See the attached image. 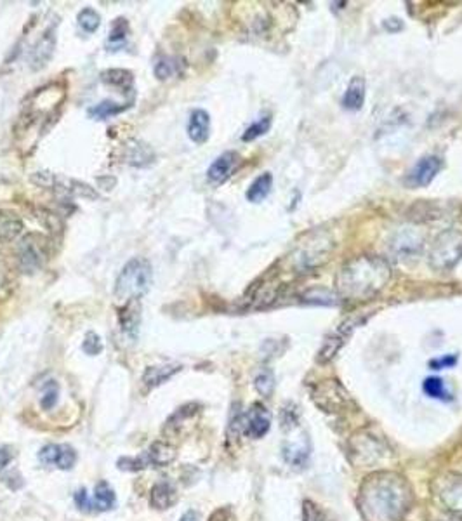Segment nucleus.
I'll return each instance as SVG.
<instances>
[{"mask_svg": "<svg viewBox=\"0 0 462 521\" xmlns=\"http://www.w3.org/2000/svg\"><path fill=\"white\" fill-rule=\"evenodd\" d=\"M10 457H13V455H10V452L7 450V448H0V471L9 464Z\"/></svg>", "mask_w": 462, "mask_h": 521, "instance_id": "obj_44", "label": "nucleus"}, {"mask_svg": "<svg viewBox=\"0 0 462 521\" xmlns=\"http://www.w3.org/2000/svg\"><path fill=\"white\" fill-rule=\"evenodd\" d=\"M384 28L388 31H399L403 28V23L398 19V17H393V19L384 21Z\"/></svg>", "mask_w": 462, "mask_h": 521, "instance_id": "obj_43", "label": "nucleus"}, {"mask_svg": "<svg viewBox=\"0 0 462 521\" xmlns=\"http://www.w3.org/2000/svg\"><path fill=\"white\" fill-rule=\"evenodd\" d=\"M181 370V365L169 363V365H158V367H148L142 374V384L148 389L158 388L163 382L172 379L177 372Z\"/></svg>", "mask_w": 462, "mask_h": 521, "instance_id": "obj_17", "label": "nucleus"}, {"mask_svg": "<svg viewBox=\"0 0 462 521\" xmlns=\"http://www.w3.org/2000/svg\"><path fill=\"white\" fill-rule=\"evenodd\" d=\"M94 506L99 511H108L115 506V492L106 481H99L94 488Z\"/></svg>", "mask_w": 462, "mask_h": 521, "instance_id": "obj_27", "label": "nucleus"}, {"mask_svg": "<svg viewBox=\"0 0 462 521\" xmlns=\"http://www.w3.org/2000/svg\"><path fill=\"white\" fill-rule=\"evenodd\" d=\"M356 325H358V320L347 318L346 322L340 323L333 332H330L329 336L325 337V340H323L322 347L318 349L316 361H318V363H329V361L332 360L337 353H339L340 347L346 344L347 337L353 333V330L356 329Z\"/></svg>", "mask_w": 462, "mask_h": 521, "instance_id": "obj_7", "label": "nucleus"}, {"mask_svg": "<svg viewBox=\"0 0 462 521\" xmlns=\"http://www.w3.org/2000/svg\"><path fill=\"white\" fill-rule=\"evenodd\" d=\"M76 462V454L72 447L68 445H59V452H58V461H56V465L63 471L66 469H72Z\"/></svg>", "mask_w": 462, "mask_h": 521, "instance_id": "obj_34", "label": "nucleus"}, {"mask_svg": "<svg viewBox=\"0 0 462 521\" xmlns=\"http://www.w3.org/2000/svg\"><path fill=\"white\" fill-rule=\"evenodd\" d=\"M142 461H145L146 468L153 465V468H163V465H169L170 462L176 458V450L174 447H170L169 443H162V441H156L151 447L146 450L145 455H141Z\"/></svg>", "mask_w": 462, "mask_h": 521, "instance_id": "obj_16", "label": "nucleus"}, {"mask_svg": "<svg viewBox=\"0 0 462 521\" xmlns=\"http://www.w3.org/2000/svg\"><path fill=\"white\" fill-rule=\"evenodd\" d=\"M313 398L318 403L320 408H325L327 412H337L343 408L344 405L349 403L347 392L344 391L339 381H325L320 382L315 389H313Z\"/></svg>", "mask_w": 462, "mask_h": 521, "instance_id": "obj_8", "label": "nucleus"}, {"mask_svg": "<svg viewBox=\"0 0 462 521\" xmlns=\"http://www.w3.org/2000/svg\"><path fill=\"white\" fill-rule=\"evenodd\" d=\"M153 162V151L148 144L141 141H132L129 144L127 153V163L134 167H145Z\"/></svg>", "mask_w": 462, "mask_h": 521, "instance_id": "obj_23", "label": "nucleus"}, {"mask_svg": "<svg viewBox=\"0 0 462 521\" xmlns=\"http://www.w3.org/2000/svg\"><path fill=\"white\" fill-rule=\"evenodd\" d=\"M271 427V415L266 406L254 403L249 412L243 415V429L250 438H263Z\"/></svg>", "mask_w": 462, "mask_h": 521, "instance_id": "obj_10", "label": "nucleus"}, {"mask_svg": "<svg viewBox=\"0 0 462 521\" xmlns=\"http://www.w3.org/2000/svg\"><path fill=\"white\" fill-rule=\"evenodd\" d=\"M240 162V155L236 151H224L222 155H219L214 162L211 163V167L207 169V179L212 184L219 186V184L226 183L229 179V176L233 174V170L236 169Z\"/></svg>", "mask_w": 462, "mask_h": 521, "instance_id": "obj_11", "label": "nucleus"}, {"mask_svg": "<svg viewBox=\"0 0 462 521\" xmlns=\"http://www.w3.org/2000/svg\"><path fill=\"white\" fill-rule=\"evenodd\" d=\"M231 520V511L228 507H221V509L214 511L208 518V521H229Z\"/></svg>", "mask_w": 462, "mask_h": 521, "instance_id": "obj_41", "label": "nucleus"}, {"mask_svg": "<svg viewBox=\"0 0 462 521\" xmlns=\"http://www.w3.org/2000/svg\"><path fill=\"white\" fill-rule=\"evenodd\" d=\"M151 264L145 257H132L127 260L115 281V297L118 301H139L151 285Z\"/></svg>", "mask_w": 462, "mask_h": 521, "instance_id": "obj_4", "label": "nucleus"}, {"mask_svg": "<svg viewBox=\"0 0 462 521\" xmlns=\"http://www.w3.org/2000/svg\"><path fill=\"white\" fill-rule=\"evenodd\" d=\"M302 506H304L302 507V518H304V521H329L325 514H323V511L315 502H311V500H304Z\"/></svg>", "mask_w": 462, "mask_h": 521, "instance_id": "obj_36", "label": "nucleus"}, {"mask_svg": "<svg viewBox=\"0 0 462 521\" xmlns=\"http://www.w3.org/2000/svg\"><path fill=\"white\" fill-rule=\"evenodd\" d=\"M200 520V514L197 513V511H186V513L181 516L179 521H198Z\"/></svg>", "mask_w": 462, "mask_h": 521, "instance_id": "obj_45", "label": "nucleus"}, {"mask_svg": "<svg viewBox=\"0 0 462 521\" xmlns=\"http://www.w3.org/2000/svg\"><path fill=\"white\" fill-rule=\"evenodd\" d=\"M391 274V266L382 257L370 254L353 257L336 276L337 297L349 302L368 301L384 290Z\"/></svg>", "mask_w": 462, "mask_h": 521, "instance_id": "obj_2", "label": "nucleus"}, {"mask_svg": "<svg viewBox=\"0 0 462 521\" xmlns=\"http://www.w3.org/2000/svg\"><path fill=\"white\" fill-rule=\"evenodd\" d=\"M132 104H120V103H115V101H101L99 104H96V106H92L89 110V117L92 118H97V120H104V118L108 117H115V115L122 113V111H125L127 108H131Z\"/></svg>", "mask_w": 462, "mask_h": 521, "instance_id": "obj_25", "label": "nucleus"}, {"mask_svg": "<svg viewBox=\"0 0 462 521\" xmlns=\"http://www.w3.org/2000/svg\"><path fill=\"white\" fill-rule=\"evenodd\" d=\"M283 457H285V461H287L290 465H294V468L295 465H304L309 457L308 440L304 438V440H302L299 445L287 441V443L283 445Z\"/></svg>", "mask_w": 462, "mask_h": 521, "instance_id": "obj_22", "label": "nucleus"}, {"mask_svg": "<svg viewBox=\"0 0 462 521\" xmlns=\"http://www.w3.org/2000/svg\"><path fill=\"white\" fill-rule=\"evenodd\" d=\"M271 186H273V176H271L270 172L261 174V176H257L256 179L252 181V184H250L249 190H247V200L252 201V204H261V201L270 195Z\"/></svg>", "mask_w": 462, "mask_h": 521, "instance_id": "obj_21", "label": "nucleus"}, {"mask_svg": "<svg viewBox=\"0 0 462 521\" xmlns=\"http://www.w3.org/2000/svg\"><path fill=\"white\" fill-rule=\"evenodd\" d=\"M58 452H59V445H47V447H44L40 450L38 458H40L45 465H56V461H58Z\"/></svg>", "mask_w": 462, "mask_h": 521, "instance_id": "obj_39", "label": "nucleus"}, {"mask_svg": "<svg viewBox=\"0 0 462 521\" xmlns=\"http://www.w3.org/2000/svg\"><path fill=\"white\" fill-rule=\"evenodd\" d=\"M23 231V221L16 212L0 208V243H9L16 240Z\"/></svg>", "mask_w": 462, "mask_h": 521, "instance_id": "obj_18", "label": "nucleus"}, {"mask_svg": "<svg viewBox=\"0 0 462 521\" xmlns=\"http://www.w3.org/2000/svg\"><path fill=\"white\" fill-rule=\"evenodd\" d=\"M75 504L80 507V509H83V511L89 509L90 502H89V499H87V492H85V488L79 490V492L75 493Z\"/></svg>", "mask_w": 462, "mask_h": 521, "instance_id": "obj_42", "label": "nucleus"}, {"mask_svg": "<svg viewBox=\"0 0 462 521\" xmlns=\"http://www.w3.org/2000/svg\"><path fill=\"white\" fill-rule=\"evenodd\" d=\"M391 247L399 256H410V254L417 252L422 247V238H419V236L413 238L412 233H399L396 236L395 243H391Z\"/></svg>", "mask_w": 462, "mask_h": 521, "instance_id": "obj_26", "label": "nucleus"}, {"mask_svg": "<svg viewBox=\"0 0 462 521\" xmlns=\"http://www.w3.org/2000/svg\"><path fill=\"white\" fill-rule=\"evenodd\" d=\"M176 502L177 492L170 483L160 481L151 488V493H149V504H151V507H155V509H169V507H172Z\"/></svg>", "mask_w": 462, "mask_h": 521, "instance_id": "obj_19", "label": "nucleus"}, {"mask_svg": "<svg viewBox=\"0 0 462 521\" xmlns=\"http://www.w3.org/2000/svg\"><path fill=\"white\" fill-rule=\"evenodd\" d=\"M51 256V243L40 233H28L17 245V263L23 273L42 270Z\"/></svg>", "mask_w": 462, "mask_h": 521, "instance_id": "obj_6", "label": "nucleus"}, {"mask_svg": "<svg viewBox=\"0 0 462 521\" xmlns=\"http://www.w3.org/2000/svg\"><path fill=\"white\" fill-rule=\"evenodd\" d=\"M336 242L332 235L323 229H313L306 233L290 254V266L295 273H309L316 267L323 266L330 259Z\"/></svg>", "mask_w": 462, "mask_h": 521, "instance_id": "obj_3", "label": "nucleus"}, {"mask_svg": "<svg viewBox=\"0 0 462 521\" xmlns=\"http://www.w3.org/2000/svg\"><path fill=\"white\" fill-rule=\"evenodd\" d=\"M56 402H58V386L52 382V384H49L47 388H45L44 396H42V399H40V405H42V408L49 410L56 405Z\"/></svg>", "mask_w": 462, "mask_h": 521, "instance_id": "obj_38", "label": "nucleus"}, {"mask_svg": "<svg viewBox=\"0 0 462 521\" xmlns=\"http://www.w3.org/2000/svg\"><path fill=\"white\" fill-rule=\"evenodd\" d=\"M183 68H184L183 59H179V58H162V59H158V61H156L153 72H155V76L158 80H167L174 75H179V73L183 72Z\"/></svg>", "mask_w": 462, "mask_h": 521, "instance_id": "obj_24", "label": "nucleus"}, {"mask_svg": "<svg viewBox=\"0 0 462 521\" xmlns=\"http://www.w3.org/2000/svg\"><path fill=\"white\" fill-rule=\"evenodd\" d=\"M127 35H129L127 19H124V17H117V19L113 21V24H111L110 37H108V45H111V47H115V49L122 47V45L125 44V40H127Z\"/></svg>", "mask_w": 462, "mask_h": 521, "instance_id": "obj_28", "label": "nucleus"}, {"mask_svg": "<svg viewBox=\"0 0 462 521\" xmlns=\"http://www.w3.org/2000/svg\"><path fill=\"white\" fill-rule=\"evenodd\" d=\"M302 301L309 302V304L332 306L336 304V295L330 294L329 290H323V288H311L302 295Z\"/></svg>", "mask_w": 462, "mask_h": 521, "instance_id": "obj_32", "label": "nucleus"}, {"mask_svg": "<svg viewBox=\"0 0 462 521\" xmlns=\"http://www.w3.org/2000/svg\"><path fill=\"white\" fill-rule=\"evenodd\" d=\"M462 260V231L443 229L434 236L429 249V266L434 271H450Z\"/></svg>", "mask_w": 462, "mask_h": 521, "instance_id": "obj_5", "label": "nucleus"}, {"mask_svg": "<svg viewBox=\"0 0 462 521\" xmlns=\"http://www.w3.org/2000/svg\"><path fill=\"white\" fill-rule=\"evenodd\" d=\"M270 127H271V117H270V115H266V117H261L259 120L254 122V124L250 125V127L247 129L245 132H243L242 141H245V142L254 141V139H257V138H261V135L266 134V132L270 131Z\"/></svg>", "mask_w": 462, "mask_h": 521, "instance_id": "obj_31", "label": "nucleus"}, {"mask_svg": "<svg viewBox=\"0 0 462 521\" xmlns=\"http://www.w3.org/2000/svg\"><path fill=\"white\" fill-rule=\"evenodd\" d=\"M409 502V485L393 472H375L361 485L360 506L367 521H398Z\"/></svg>", "mask_w": 462, "mask_h": 521, "instance_id": "obj_1", "label": "nucleus"}, {"mask_svg": "<svg viewBox=\"0 0 462 521\" xmlns=\"http://www.w3.org/2000/svg\"><path fill=\"white\" fill-rule=\"evenodd\" d=\"M254 388L264 398H270L274 391V374L270 368H264L254 379Z\"/></svg>", "mask_w": 462, "mask_h": 521, "instance_id": "obj_29", "label": "nucleus"}, {"mask_svg": "<svg viewBox=\"0 0 462 521\" xmlns=\"http://www.w3.org/2000/svg\"><path fill=\"white\" fill-rule=\"evenodd\" d=\"M443 169V160L436 155H426L417 160L415 165L410 169L405 183L410 188H426L434 181V177Z\"/></svg>", "mask_w": 462, "mask_h": 521, "instance_id": "obj_9", "label": "nucleus"}, {"mask_svg": "<svg viewBox=\"0 0 462 521\" xmlns=\"http://www.w3.org/2000/svg\"><path fill=\"white\" fill-rule=\"evenodd\" d=\"M101 80L106 85L115 87V89H120L122 92H131L134 94V76L129 69H122V68H111L106 69V72L101 73Z\"/></svg>", "mask_w": 462, "mask_h": 521, "instance_id": "obj_20", "label": "nucleus"}, {"mask_svg": "<svg viewBox=\"0 0 462 521\" xmlns=\"http://www.w3.org/2000/svg\"><path fill=\"white\" fill-rule=\"evenodd\" d=\"M118 469L122 471H141V469L146 468L145 461L142 457H124L118 458Z\"/></svg>", "mask_w": 462, "mask_h": 521, "instance_id": "obj_37", "label": "nucleus"}, {"mask_svg": "<svg viewBox=\"0 0 462 521\" xmlns=\"http://www.w3.org/2000/svg\"><path fill=\"white\" fill-rule=\"evenodd\" d=\"M56 49V28L49 26L44 33L40 35V38L37 40V44L31 49L30 63L33 69H40L51 61L52 54H54Z\"/></svg>", "mask_w": 462, "mask_h": 521, "instance_id": "obj_12", "label": "nucleus"}, {"mask_svg": "<svg viewBox=\"0 0 462 521\" xmlns=\"http://www.w3.org/2000/svg\"><path fill=\"white\" fill-rule=\"evenodd\" d=\"M76 21H79V26L82 28L85 33H94V31L99 28L101 24V16L97 10H94L92 7H85L76 16Z\"/></svg>", "mask_w": 462, "mask_h": 521, "instance_id": "obj_30", "label": "nucleus"}, {"mask_svg": "<svg viewBox=\"0 0 462 521\" xmlns=\"http://www.w3.org/2000/svg\"><path fill=\"white\" fill-rule=\"evenodd\" d=\"M367 96V82L363 76H353L343 96V106L349 111L361 110Z\"/></svg>", "mask_w": 462, "mask_h": 521, "instance_id": "obj_15", "label": "nucleus"}, {"mask_svg": "<svg viewBox=\"0 0 462 521\" xmlns=\"http://www.w3.org/2000/svg\"><path fill=\"white\" fill-rule=\"evenodd\" d=\"M82 349L89 356H97L103 351V340L96 332H87L85 337H83Z\"/></svg>", "mask_w": 462, "mask_h": 521, "instance_id": "obj_35", "label": "nucleus"}, {"mask_svg": "<svg viewBox=\"0 0 462 521\" xmlns=\"http://www.w3.org/2000/svg\"><path fill=\"white\" fill-rule=\"evenodd\" d=\"M457 363V356L455 354H445L441 358H434V360L429 361V367L433 370H443V368H450Z\"/></svg>", "mask_w": 462, "mask_h": 521, "instance_id": "obj_40", "label": "nucleus"}, {"mask_svg": "<svg viewBox=\"0 0 462 521\" xmlns=\"http://www.w3.org/2000/svg\"><path fill=\"white\" fill-rule=\"evenodd\" d=\"M118 320H120L122 332L131 339H135L139 332V323H141V304H139V301L125 302L124 308L120 309Z\"/></svg>", "mask_w": 462, "mask_h": 521, "instance_id": "obj_14", "label": "nucleus"}, {"mask_svg": "<svg viewBox=\"0 0 462 521\" xmlns=\"http://www.w3.org/2000/svg\"><path fill=\"white\" fill-rule=\"evenodd\" d=\"M211 135V117L205 110H193L188 120V138L197 144H204Z\"/></svg>", "mask_w": 462, "mask_h": 521, "instance_id": "obj_13", "label": "nucleus"}, {"mask_svg": "<svg viewBox=\"0 0 462 521\" xmlns=\"http://www.w3.org/2000/svg\"><path fill=\"white\" fill-rule=\"evenodd\" d=\"M424 392H426L429 398H436V399H443L447 402V389H445L443 381L440 377H427L422 384Z\"/></svg>", "mask_w": 462, "mask_h": 521, "instance_id": "obj_33", "label": "nucleus"}]
</instances>
